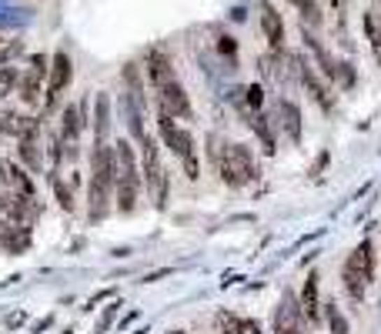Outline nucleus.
I'll use <instances>...</instances> for the list:
<instances>
[{
    "instance_id": "nucleus-35",
    "label": "nucleus",
    "mask_w": 381,
    "mask_h": 334,
    "mask_svg": "<svg viewBox=\"0 0 381 334\" xmlns=\"http://www.w3.org/2000/svg\"><path fill=\"white\" fill-rule=\"evenodd\" d=\"M168 334H187V331H181V328H174V331H168Z\"/></svg>"
},
{
    "instance_id": "nucleus-21",
    "label": "nucleus",
    "mask_w": 381,
    "mask_h": 334,
    "mask_svg": "<svg viewBox=\"0 0 381 334\" xmlns=\"http://www.w3.org/2000/svg\"><path fill=\"white\" fill-rule=\"evenodd\" d=\"M361 27H365V37L368 44H371V54H375V64L381 67V24L375 14H365L361 17Z\"/></svg>"
},
{
    "instance_id": "nucleus-32",
    "label": "nucleus",
    "mask_w": 381,
    "mask_h": 334,
    "mask_svg": "<svg viewBox=\"0 0 381 334\" xmlns=\"http://www.w3.org/2000/svg\"><path fill=\"white\" fill-rule=\"evenodd\" d=\"M114 311H117V304H110V307H107V311H104V318H101V324H97V331H104L107 324L114 321Z\"/></svg>"
},
{
    "instance_id": "nucleus-17",
    "label": "nucleus",
    "mask_w": 381,
    "mask_h": 334,
    "mask_svg": "<svg viewBox=\"0 0 381 334\" xmlns=\"http://www.w3.org/2000/svg\"><path fill=\"white\" fill-rule=\"evenodd\" d=\"M301 311H305V318L311 321V324H318L321 321V301H318V274L311 271L305 277V288H301Z\"/></svg>"
},
{
    "instance_id": "nucleus-28",
    "label": "nucleus",
    "mask_w": 381,
    "mask_h": 334,
    "mask_svg": "<svg viewBox=\"0 0 381 334\" xmlns=\"http://www.w3.org/2000/svg\"><path fill=\"white\" fill-rule=\"evenodd\" d=\"M14 87H20L17 67H0V101H3L7 94H14Z\"/></svg>"
},
{
    "instance_id": "nucleus-22",
    "label": "nucleus",
    "mask_w": 381,
    "mask_h": 334,
    "mask_svg": "<svg viewBox=\"0 0 381 334\" xmlns=\"http://www.w3.org/2000/svg\"><path fill=\"white\" fill-rule=\"evenodd\" d=\"M288 3L298 10V14H301L305 24H311V27H321V24H324V14H321L318 0H288Z\"/></svg>"
},
{
    "instance_id": "nucleus-25",
    "label": "nucleus",
    "mask_w": 381,
    "mask_h": 334,
    "mask_svg": "<svg viewBox=\"0 0 381 334\" xmlns=\"http://www.w3.org/2000/svg\"><path fill=\"white\" fill-rule=\"evenodd\" d=\"M214 328H217V334H241L244 318H241V314H231V311H217Z\"/></svg>"
},
{
    "instance_id": "nucleus-5",
    "label": "nucleus",
    "mask_w": 381,
    "mask_h": 334,
    "mask_svg": "<svg viewBox=\"0 0 381 334\" xmlns=\"http://www.w3.org/2000/svg\"><path fill=\"white\" fill-rule=\"evenodd\" d=\"M157 134L164 140V147H168L184 167V177L187 181H198L201 177V164H198V151H194V137L187 127H178V117L164 110V107H157Z\"/></svg>"
},
{
    "instance_id": "nucleus-8",
    "label": "nucleus",
    "mask_w": 381,
    "mask_h": 334,
    "mask_svg": "<svg viewBox=\"0 0 381 334\" xmlns=\"http://www.w3.org/2000/svg\"><path fill=\"white\" fill-rule=\"evenodd\" d=\"M291 64H294L291 71L298 74V80L305 84V91L311 94V101H315L324 114H331V110H335V94H331V87H328V84H324V80L311 71V64H308L305 57H291Z\"/></svg>"
},
{
    "instance_id": "nucleus-27",
    "label": "nucleus",
    "mask_w": 381,
    "mask_h": 334,
    "mask_svg": "<svg viewBox=\"0 0 381 334\" xmlns=\"http://www.w3.org/2000/svg\"><path fill=\"white\" fill-rule=\"evenodd\" d=\"M50 187H54V194H57V204H61L64 211H74V194L67 191V184L61 181V174H57V170L50 174Z\"/></svg>"
},
{
    "instance_id": "nucleus-10",
    "label": "nucleus",
    "mask_w": 381,
    "mask_h": 334,
    "mask_svg": "<svg viewBox=\"0 0 381 334\" xmlns=\"http://www.w3.org/2000/svg\"><path fill=\"white\" fill-rule=\"evenodd\" d=\"M47 74H50V61H47L44 54H34L27 74L20 77V101H24V104L34 107L41 101V84H44Z\"/></svg>"
},
{
    "instance_id": "nucleus-33",
    "label": "nucleus",
    "mask_w": 381,
    "mask_h": 334,
    "mask_svg": "<svg viewBox=\"0 0 381 334\" xmlns=\"http://www.w3.org/2000/svg\"><path fill=\"white\" fill-rule=\"evenodd\" d=\"M221 50L234 57V50H238V44H234V37H221Z\"/></svg>"
},
{
    "instance_id": "nucleus-31",
    "label": "nucleus",
    "mask_w": 381,
    "mask_h": 334,
    "mask_svg": "<svg viewBox=\"0 0 381 334\" xmlns=\"http://www.w3.org/2000/svg\"><path fill=\"white\" fill-rule=\"evenodd\" d=\"M241 334H264L261 331V324L254 318H244V328H241Z\"/></svg>"
},
{
    "instance_id": "nucleus-13",
    "label": "nucleus",
    "mask_w": 381,
    "mask_h": 334,
    "mask_svg": "<svg viewBox=\"0 0 381 334\" xmlns=\"http://www.w3.org/2000/svg\"><path fill=\"white\" fill-rule=\"evenodd\" d=\"M0 247L7 254H24L31 247V228L14 221V217H7L3 211H0Z\"/></svg>"
},
{
    "instance_id": "nucleus-20",
    "label": "nucleus",
    "mask_w": 381,
    "mask_h": 334,
    "mask_svg": "<svg viewBox=\"0 0 381 334\" xmlns=\"http://www.w3.org/2000/svg\"><path fill=\"white\" fill-rule=\"evenodd\" d=\"M3 177H7V184L14 187V191H20V194H34V181L27 177V170L20 164H3Z\"/></svg>"
},
{
    "instance_id": "nucleus-34",
    "label": "nucleus",
    "mask_w": 381,
    "mask_h": 334,
    "mask_svg": "<svg viewBox=\"0 0 381 334\" xmlns=\"http://www.w3.org/2000/svg\"><path fill=\"white\" fill-rule=\"evenodd\" d=\"M331 3L338 7V14H345V10H348V0H331Z\"/></svg>"
},
{
    "instance_id": "nucleus-18",
    "label": "nucleus",
    "mask_w": 381,
    "mask_h": 334,
    "mask_svg": "<svg viewBox=\"0 0 381 334\" xmlns=\"http://www.w3.org/2000/svg\"><path fill=\"white\" fill-rule=\"evenodd\" d=\"M80 131H84L80 104H67V107L61 110V137H64V144H77Z\"/></svg>"
},
{
    "instance_id": "nucleus-6",
    "label": "nucleus",
    "mask_w": 381,
    "mask_h": 334,
    "mask_svg": "<svg viewBox=\"0 0 381 334\" xmlns=\"http://www.w3.org/2000/svg\"><path fill=\"white\" fill-rule=\"evenodd\" d=\"M341 281H345V291L351 294V301H365L368 288L375 281V247H371V241H361L348 254L345 268H341Z\"/></svg>"
},
{
    "instance_id": "nucleus-7",
    "label": "nucleus",
    "mask_w": 381,
    "mask_h": 334,
    "mask_svg": "<svg viewBox=\"0 0 381 334\" xmlns=\"http://www.w3.org/2000/svg\"><path fill=\"white\" fill-rule=\"evenodd\" d=\"M141 151H144V161H141L144 184L151 187V194L157 198V208H164V201H168V174H164L161 157H157V140L148 134L144 140H141Z\"/></svg>"
},
{
    "instance_id": "nucleus-29",
    "label": "nucleus",
    "mask_w": 381,
    "mask_h": 334,
    "mask_svg": "<svg viewBox=\"0 0 381 334\" xmlns=\"http://www.w3.org/2000/svg\"><path fill=\"white\" fill-rule=\"evenodd\" d=\"M244 94H247V107H251V110H261V104H264V87H261V84H251Z\"/></svg>"
},
{
    "instance_id": "nucleus-11",
    "label": "nucleus",
    "mask_w": 381,
    "mask_h": 334,
    "mask_svg": "<svg viewBox=\"0 0 381 334\" xmlns=\"http://www.w3.org/2000/svg\"><path fill=\"white\" fill-rule=\"evenodd\" d=\"M0 211L7 217H14L20 224H31L41 217V204L34 201V194H20V191H10V194H0Z\"/></svg>"
},
{
    "instance_id": "nucleus-26",
    "label": "nucleus",
    "mask_w": 381,
    "mask_h": 334,
    "mask_svg": "<svg viewBox=\"0 0 381 334\" xmlns=\"http://www.w3.org/2000/svg\"><path fill=\"white\" fill-rule=\"evenodd\" d=\"M321 314L328 318V328H331V334H348V318L338 311L335 301H328L324 307H321Z\"/></svg>"
},
{
    "instance_id": "nucleus-12",
    "label": "nucleus",
    "mask_w": 381,
    "mask_h": 334,
    "mask_svg": "<svg viewBox=\"0 0 381 334\" xmlns=\"http://www.w3.org/2000/svg\"><path fill=\"white\" fill-rule=\"evenodd\" d=\"M301 321H305L301 301L285 291V298L275 307V334H301Z\"/></svg>"
},
{
    "instance_id": "nucleus-24",
    "label": "nucleus",
    "mask_w": 381,
    "mask_h": 334,
    "mask_svg": "<svg viewBox=\"0 0 381 334\" xmlns=\"http://www.w3.org/2000/svg\"><path fill=\"white\" fill-rule=\"evenodd\" d=\"M20 157L27 161V167H31V170H41V164H44V157L37 154V134L20 137Z\"/></svg>"
},
{
    "instance_id": "nucleus-16",
    "label": "nucleus",
    "mask_w": 381,
    "mask_h": 334,
    "mask_svg": "<svg viewBox=\"0 0 381 334\" xmlns=\"http://www.w3.org/2000/svg\"><path fill=\"white\" fill-rule=\"evenodd\" d=\"M301 37H305L308 50L315 54V61H318L321 74L328 77V80H338V61H335V57H331V54H328V50H324V44H321L318 37L311 34V27H308V24H305V27H301Z\"/></svg>"
},
{
    "instance_id": "nucleus-23",
    "label": "nucleus",
    "mask_w": 381,
    "mask_h": 334,
    "mask_svg": "<svg viewBox=\"0 0 381 334\" xmlns=\"http://www.w3.org/2000/svg\"><path fill=\"white\" fill-rule=\"evenodd\" d=\"M251 127H254V134L261 137V147H264V154H275V151H278V144H275V131H271L268 117H264V114H254Z\"/></svg>"
},
{
    "instance_id": "nucleus-30",
    "label": "nucleus",
    "mask_w": 381,
    "mask_h": 334,
    "mask_svg": "<svg viewBox=\"0 0 381 334\" xmlns=\"http://www.w3.org/2000/svg\"><path fill=\"white\" fill-rule=\"evenodd\" d=\"M338 84H341V87H351V84H354V71H351V64H338Z\"/></svg>"
},
{
    "instance_id": "nucleus-4",
    "label": "nucleus",
    "mask_w": 381,
    "mask_h": 334,
    "mask_svg": "<svg viewBox=\"0 0 381 334\" xmlns=\"http://www.w3.org/2000/svg\"><path fill=\"white\" fill-rule=\"evenodd\" d=\"M114 161H117V181H114V208L121 214H134L141 198V184H144V174H141L138 154H134V144L131 140H114Z\"/></svg>"
},
{
    "instance_id": "nucleus-19",
    "label": "nucleus",
    "mask_w": 381,
    "mask_h": 334,
    "mask_svg": "<svg viewBox=\"0 0 381 334\" xmlns=\"http://www.w3.org/2000/svg\"><path fill=\"white\" fill-rule=\"evenodd\" d=\"M107 131H110V97L97 94V107H94V134H97V140H107Z\"/></svg>"
},
{
    "instance_id": "nucleus-14",
    "label": "nucleus",
    "mask_w": 381,
    "mask_h": 334,
    "mask_svg": "<svg viewBox=\"0 0 381 334\" xmlns=\"http://www.w3.org/2000/svg\"><path fill=\"white\" fill-rule=\"evenodd\" d=\"M258 20H261V31H264V41L271 44V50H285V17L278 14L268 0L258 3Z\"/></svg>"
},
{
    "instance_id": "nucleus-9",
    "label": "nucleus",
    "mask_w": 381,
    "mask_h": 334,
    "mask_svg": "<svg viewBox=\"0 0 381 334\" xmlns=\"http://www.w3.org/2000/svg\"><path fill=\"white\" fill-rule=\"evenodd\" d=\"M71 80H74V61H71V54H67V50H57V54L50 57V74H47L44 107L57 104V97H61V94L71 87Z\"/></svg>"
},
{
    "instance_id": "nucleus-2",
    "label": "nucleus",
    "mask_w": 381,
    "mask_h": 334,
    "mask_svg": "<svg viewBox=\"0 0 381 334\" xmlns=\"http://www.w3.org/2000/svg\"><path fill=\"white\" fill-rule=\"evenodd\" d=\"M214 161V170L221 174V181L228 184V187H247V184H254L261 177V164L258 157L251 154V147H244V144H228V140H221V137H211V147H208Z\"/></svg>"
},
{
    "instance_id": "nucleus-1",
    "label": "nucleus",
    "mask_w": 381,
    "mask_h": 334,
    "mask_svg": "<svg viewBox=\"0 0 381 334\" xmlns=\"http://www.w3.org/2000/svg\"><path fill=\"white\" fill-rule=\"evenodd\" d=\"M144 74H148V84L154 87V94H157V107L171 110V114L181 117V121H191V117H194L191 97L184 91V84L178 80L174 64H171V57L164 50H148V57H144Z\"/></svg>"
},
{
    "instance_id": "nucleus-3",
    "label": "nucleus",
    "mask_w": 381,
    "mask_h": 334,
    "mask_svg": "<svg viewBox=\"0 0 381 334\" xmlns=\"http://www.w3.org/2000/svg\"><path fill=\"white\" fill-rule=\"evenodd\" d=\"M114 181H117V161H114V144L97 140L91 154V184H87V204H91V221H104L110 214L114 201Z\"/></svg>"
},
{
    "instance_id": "nucleus-15",
    "label": "nucleus",
    "mask_w": 381,
    "mask_h": 334,
    "mask_svg": "<svg viewBox=\"0 0 381 334\" xmlns=\"http://www.w3.org/2000/svg\"><path fill=\"white\" fill-rule=\"evenodd\" d=\"M278 127L285 131L291 144H301V134H305V121H301V107L288 101V97H281L278 101Z\"/></svg>"
}]
</instances>
